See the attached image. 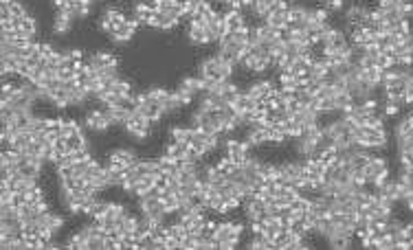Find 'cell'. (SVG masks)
Listing matches in <instances>:
<instances>
[{"label":"cell","mask_w":413,"mask_h":250,"mask_svg":"<svg viewBox=\"0 0 413 250\" xmlns=\"http://www.w3.org/2000/svg\"><path fill=\"white\" fill-rule=\"evenodd\" d=\"M84 128L90 130V132H106L108 128H112V125H110L103 110H90L84 119Z\"/></svg>","instance_id":"obj_1"},{"label":"cell","mask_w":413,"mask_h":250,"mask_svg":"<svg viewBox=\"0 0 413 250\" xmlns=\"http://www.w3.org/2000/svg\"><path fill=\"white\" fill-rule=\"evenodd\" d=\"M385 169H389V165H387V158H382V156H374L372 154V158H370V163H367L365 167H363V173H365V178H367V185H372V182L376 180V176H380Z\"/></svg>","instance_id":"obj_2"},{"label":"cell","mask_w":413,"mask_h":250,"mask_svg":"<svg viewBox=\"0 0 413 250\" xmlns=\"http://www.w3.org/2000/svg\"><path fill=\"white\" fill-rule=\"evenodd\" d=\"M370 11L365 5H352L348 7V11H345V24H348V31L350 27H356V24H363V22L370 18Z\"/></svg>","instance_id":"obj_3"},{"label":"cell","mask_w":413,"mask_h":250,"mask_svg":"<svg viewBox=\"0 0 413 250\" xmlns=\"http://www.w3.org/2000/svg\"><path fill=\"white\" fill-rule=\"evenodd\" d=\"M185 35H187V42L194 44V46H204V44H209V35H206L204 27L196 24V22H189Z\"/></svg>","instance_id":"obj_4"},{"label":"cell","mask_w":413,"mask_h":250,"mask_svg":"<svg viewBox=\"0 0 413 250\" xmlns=\"http://www.w3.org/2000/svg\"><path fill=\"white\" fill-rule=\"evenodd\" d=\"M224 27H226V31H242L244 27H250V24L246 22V16L242 11L228 9V11H224Z\"/></svg>","instance_id":"obj_5"},{"label":"cell","mask_w":413,"mask_h":250,"mask_svg":"<svg viewBox=\"0 0 413 250\" xmlns=\"http://www.w3.org/2000/svg\"><path fill=\"white\" fill-rule=\"evenodd\" d=\"M108 158H112V160H119V163H123L125 167H134L136 165V160H139V156L132 149H125V147H117V149H112L108 154Z\"/></svg>","instance_id":"obj_6"},{"label":"cell","mask_w":413,"mask_h":250,"mask_svg":"<svg viewBox=\"0 0 413 250\" xmlns=\"http://www.w3.org/2000/svg\"><path fill=\"white\" fill-rule=\"evenodd\" d=\"M71 24H73V16L68 11H57L55 18H53V33L57 35H64L71 31Z\"/></svg>","instance_id":"obj_7"},{"label":"cell","mask_w":413,"mask_h":250,"mask_svg":"<svg viewBox=\"0 0 413 250\" xmlns=\"http://www.w3.org/2000/svg\"><path fill=\"white\" fill-rule=\"evenodd\" d=\"M189 147H191V143H180V141H172L167 147H165V154L167 156H172L174 160H182L187 156V152H189Z\"/></svg>","instance_id":"obj_8"},{"label":"cell","mask_w":413,"mask_h":250,"mask_svg":"<svg viewBox=\"0 0 413 250\" xmlns=\"http://www.w3.org/2000/svg\"><path fill=\"white\" fill-rule=\"evenodd\" d=\"M145 92H147V97H150V99H154L156 104L163 106V110L167 112V101H169V97H172V92L165 90V88H160V86L150 88V90H145Z\"/></svg>","instance_id":"obj_9"},{"label":"cell","mask_w":413,"mask_h":250,"mask_svg":"<svg viewBox=\"0 0 413 250\" xmlns=\"http://www.w3.org/2000/svg\"><path fill=\"white\" fill-rule=\"evenodd\" d=\"M264 22H266L268 27H275V29H279V31H286L288 29V16L286 13H268L266 18H264Z\"/></svg>","instance_id":"obj_10"},{"label":"cell","mask_w":413,"mask_h":250,"mask_svg":"<svg viewBox=\"0 0 413 250\" xmlns=\"http://www.w3.org/2000/svg\"><path fill=\"white\" fill-rule=\"evenodd\" d=\"M191 134H194V128H182V125H176V128L169 130L172 141H180V143H191Z\"/></svg>","instance_id":"obj_11"},{"label":"cell","mask_w":413,"mask_h":250,"mask_svg":"<svg viewBox=\"0 0 413 250\" xmlns=\"http://www.w3.org/2000/svg\"><path fill=\"white\" fill-rule=\"evenodd\" d=\"M158 167H160V171L167 173V176L178 173V160H174L172 156H167V154H163V156L158 158Z\"/></svg>","instance_id":"obj_12"},{"label":"cell","mask_w":413,"mask_h":250,"mask_svg":"<svg viewBox=\"0 0 413 250\" xmlns=\"http://www.w3.org/2000/svg\"><path fill=\"white\" fill-rule=\"evenodd\" d=\"M180 88H182V90H187L189 94H194V97H196V94H200L202 92V84H200V77H185V79H182V82H180Z\"/></svg>","instance_id":"obj_13"},{"label":"cell","mask_w":413,"mask_h":250,"mask_svg":"<svg viewBox=\"0 0 413 250\" xmlns=\"http://www.w3.org/2000/svg\"><path fill=\"white\" fill-rule=\"evenodd\" d=\"M187 233H189V229L180 222V219H176L174 224H167V235H169V237H174V239H178V241L185 239Z\"/></svg>","instance_id":"obj_14"},{"label":"cell","mask_w":413,"mask_h":250,"mask_svg":"<svg viewBox=\"0 0 413 250\" xmlns=\"http://www.w3.org/2000/svg\"><path fill=\"white\" fill-rule=\"evenodd\" d=\"M288 20L290 22H299V20H306L308 18V7L304 5H297V3H290V9H288Z\"/></svg>","instance_id":"obj_15"},{"label":"cell","mask_w":413,"mask_h":250,"mask_svg":"<svg viewBox=\"0 0 413 250\" xmlns=\"http://www.w3.org/2000/svg\"><path fill=\"white\" fill-rule=\"evenodd\" d=\"M394 136H413V125H411V119H409V116H402V119L396 123Z\"/></svg>","instance_id":"obj_16"},{"label":"cell","mask_w":413,"mask_h":250,"mask_svg":"<svg viewBox=\"0 0 413 250\" xmlns=\"http://www.w3.org/2000/svg\"><path fill=\"white\" fill-rule=\"evenodd\" d=\"M88 13H90V5L88 3H73L71 5V16H73V20H82V18H86Z\"/></svg>","instance_id":"obj_17"},{"label":"cell","mask_w":413,"mask_h":250,"mask_svg":"<svg viewBox=\"0 0 413 250\" xmlns=\"http://www.w3.org/2000/svg\"><path fill=\"white\" fill-rule=\"evenodd\" d=\"M378 250H398V241L394 237V233H385L382 237L378 239Z\"/></svg>","instance_id":"obj_18"},{"label":"cell","mask_w":413,"mask_h":250,"mask_svg":"<svg viewBox=\"0 0 413 250\" xmlns=\"http://www.w3.org/2000/svg\"><path fill=\"white\" fill-rule=\"evenodd\" d=\"M0 5H5V3H0ZM7 7H9V11H11V16H13V18H25L27 13H29V11H27V7L22 5L20 0H11V3L7 5Z\"/></svg>","instance_id":"obj_19"},{"label":"cell","mask_w":413,"mask_h":250,"mask_svg":"<svg viewBox=\"0 0 413 250\" xmlns=\"http://www.w3.org/2000/svg\"><path fill=\"white\" fill-rule=\"evenodd\" d=\"M321 7L323 9H328L330 13H334V11H343L345 3L343 0H321Z\"/></svg>","instance_id":"obj_20"},{"label":"cell","mask_w":413,"mask_h":250,"mask_svg":"<svg viewBox=\"0 0 413 250\" xmlns=\"http://www.w3.org/2000/svg\"><path fill=\"white\" fill-rule=\"evenodd\" d=\"M108 209H110V202H95V207H93V211H90V219L93 217H99V215H106L108 213Z\"/></svg>","instance_id":"obj_21"},{"label":"cell","mask_w":413,"mask_h":250,"mask_svg":"<svg viewBox=\"0 0 413 250\" xmlns=\"http://www.w3.org/2000/svg\"><path fill=\"white\" fill-rule=\"evenodd\" d=\"M40 53H42V57L47 60V57H51L55 53V48H53V44H49V42H40Z\"/></svg>","instance_id":"obj_22"},{"label":"cell","mask_w":413,"mask_h":250,"mask_svg":"<svg viewBox=\"0 0 413 250\" xmlns=\"http://www.w3.org/2000/svg\"><path fill=\"white\" fill-rule=\"evenodd\" d=\"M404 233H407V239H409V241H413V222L404 224Z\"/></svg>","instance_id":"obj_23"},{"label":"cell","mask_w":413,"mask_h":250,"mask_svg":"<svg viewBox=\"0 0 413 250\" xmlns=\"http://www.w3.org/2000/svg\"><path fill=\"white\" fill-rule=\"evenodd\" d=\"M200 3H211V0H200Z\"/></svg>","instance_id":"obj_24"},{"label":"cell","mask_w":413,"mask_h":250,"mask_svg":"<svg viewBox=\"0 0 413 250\" xmlns=\"http://www.w3.org/2000/svg\"><path fill=\"white\" fill-rule=\"evenodd\" d=\"M288 3H290V0H288Z\"/></svg>","instance_id":"obj_25"}]
</instances>
